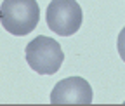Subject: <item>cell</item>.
Instances as JSON below:
<instances>
[{"instance_id":"obj_1","label":"cell","mask_w":125,"mask_h":106,"mask_svg":"<svg viewBox=\"0 0 125 106\" xmlns=\"http://www.w3.org/2000/svg\"><path fill=\"white\" fill-rule=\"evenodd\" d=\"M40 7L37 0H4L0 7V23L10 35L24 37L37 28Z\"/></svg>"},{"instance_id":"obj_3","label":"cell","mask_w":125,"mask_h":106,"mask_svg":"<svg viewBox=\"0 0 125 106\" xmlns=\"http://www.w3.org/2000/svg\"><path fill=\"white\" fill-rule=\"evenodd\" d=\"M45 21L47 26L61 37L75 35L83 21L82 7L76 0H52L47 7Z\"/></svg>"},{"instance_id":"obj_4","label":"cell","mask_w":125,"mask_h":106,"mask_svg":"<svg viewBox=\"0 0 125 106\" xmlns=\"http://www.w3.org/2000/svg\"><path fill=\"white\" fill-rule=\"evenodd\" d=\"M52 104H90L92 87L82 77H68L56 84L51 92Z\"/></svg>"},{"instance_id":"obj_5","label":"cell","mask_w":125,"mask_h":106,"mask_svg":"<svg viewBox=\"0 0 125 106\" xmlns=\"http://www.w3.org/2000/svg\"><path fill=\"white\" fill-rule=\"evenodd\" d=\"M116 49H118L120 57L125 61V26L122 28V32H120V35H118V40H116Z\"/></svg>"},{"instance_id":"obj_2","label":"cell","mask_w":125,"mask_h":106,"mask_svg":"<svg viewBox=\"0 0 125 106\" xmlns=\"http://www.w3.org/2000/svg\"><path fill=\"white\" fill-rule=\"evenodd\" d=\"M26 63L38 75H54L64 61V52L57 40L38 35L26 45Z\"/></svg>"}]
</instances>
